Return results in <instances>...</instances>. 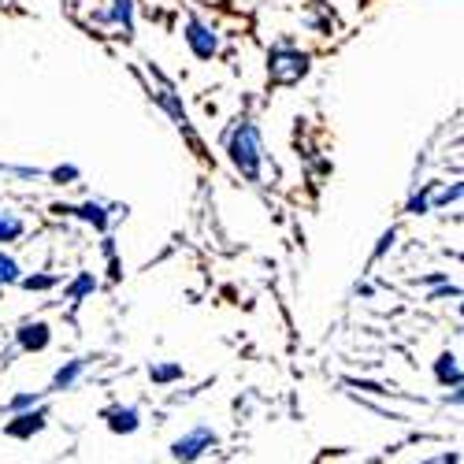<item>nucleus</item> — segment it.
Segmentation results:
<instances>
[{
  "mask_svg": "<svg viewBox=\"0 0 464 464\" xmlns=\"http://www.w3.org/2000/svg\"><path fill=\"white\" fill-rule=\"evenodd\" d=\"M227 152H230V164L238 168L242 179H249V182L264 179V138H260V127L253 120L235 123V130L227 134Z\"/></svg>",
  "mask_w": 464,
  "mask_h": 464,
  "instance_id": "obj_1",
  "label": "nucleus"
},
{
  "mask_svg": "<svg viewBox=\"0 0 464 464\" xmlns=\"http://www.w3.org/2000/svg\"><path fill=\"white\" fill-rule=\"evenodd\" d=\"M313 60L308 53H301L297 45H272L267 49V79L276 86H297L301 79H308Z\"/></svg>",
  "mask_w": 464,
  "mask_h": 464,
  "instance_id": "obj_2",
  "label": "nucleus"
},
{
  "mask_svg": "<svg viewBox=\"0 0 464 464\" xmlns=\"http://www.w3.org/2000/svg\"><path fill=\"white\" fill-rule=\"evenodd\" d=\"M45 428H49V412H45L42 401H37V405H30V409L12 412V420L5 423V435H8V439H19V442H30L34 435H42Z\"/></svg>",
  "mask_w": 464,
  "mask_h": 464,
  "instance_id": "obj_3",
  "label": "nucleus"
},
{
  "mask_svg": "<svg viewBox=\"0 0 464 464\" xmlns=\"http://www.w3.org/2000/svg\"><path fill=\"white\" fill-rule=\"evenodd\" d=\"M216 446H219V435L212 428H193L171 442V460H201Z\"/></svg>",
  "mask_w": 464,
  "mask_h": 464,
  "instance_id": "obj_4",
  "label": "nucleus"
},
{
  "mask_svg": "<svg viewBox=\"0 0 464 464\" xmlns=\"http://www.w3.org/2000/svg\"><path fill=\"white\" fill-rule=\"evenodd\" d=\"M186 45H189V53L198 56V60H216L219 56V34L205 19L189 15L186 19Z\"/></svg>",
  "mask_w": 464,
  "mask_h": 464,
  "instance_id": "obj_5",
  "label": "nucleus"
},
{
  "mask_svg": "<svg viewBox=\"0 0 464 464\" xmlns=\"http://www.w3.org/2000/svg\"><path fill=\"white\" fill-rule=\"evenodd\" d=\"M15 345H19L23 353H45L49 345H53V327L45 320H26L15 331Z\"/></svg>",
  "mask_w": 464,
  "mask_h": 464,
  "instance_id": "obj_6",
  "label": "nucleus"
},
{
  "mask_svg": "<svg viewBox=\"0 0 464 464\" xmlns=\"http://www.w3.org/2000/svg\"><path fill=\"white\" fill-rule=\"evenodd\" d=\"M56 212H67V216H74V219H82V223L97 227L101 235H104L108 223H111V212H108L101 201H86V205H56Z\"/></svg>",
  "mask_w": 464,
  "mask_h": 464,
  "instance_id": "obj_7",
  "label": "nucleus"
},
{
  "mask_svg": "<svg viewBox=\"0 0 464 464\" xmlns=\"http://www.w3.org/2000/svg\"><path fill=\"white\" fill-rule=\"evenodd\" d=\"M104 420H108V431H111V435H134V431L141 428L138 405H115V409L104 412Z\"/></svg>",
  "mask_w": 464,
  "mask_h": 464,
  "instance_id": "obj_8",
  "label": "nucleus"
},
{
  "mask_svg": "<svg viewBox=\"0 0 464 464\" xmlns=\"http://www.w3.org/2000/svg\"><path fill=\"white\" fill-rule=\"evenodd\" d=\"M90 368V361L86 357H74V361H67V364H60L56 372H53V382H49V391L53 394H63V391H74V382L82 379V372Z\"/></svg>",
  "mask_w": 464,
  "mask_h": 464,
  "instance_id": "obj_9",
  "label": "nucleus"
},
{
  "mask_svg": "<svg viewBox=\"0 0 464 464\" xmlns=\"http://www.w3.org/2000/svg\"><path fill=\"white\" fill-rule=\"evenodd\" d=\"M435 379H439V386H446V391H453V386H460L464 382V375H460V357L457 353H439V361H435Z\"/></svg>",
  "mask_w": 464,
  "mask_h": 464,
  "instance_id": "obj_10",
  "label": "nucleus"
},
{
  "mask_svg": "<svg viewBox=\"0 0 464 464\" xmlns=\"http://www.w3.org/2000/svg\"><path fill=\"white\" fill-rule=\"evenodd\" d=\"M93 290H97V276H93V272H79V276L67 283V301H71V304H82Z\"/></svg>",
  "mask_w": 464,
  "mask_h": 464,
  "instance_id": "obj_11",
  "label": "nucleus"
},
{
  "mask_svg": "<svg viewBox=\"0 0 464 464\" xmlns=\"http://www.w3.org/2000/svg\"><path fill=\"white\" fill-rule=\"evenodd\" d=\"M26 235V219L19 212H0V242H19Z\"/></svg>",
  "mask_w": 464,
  "mask_h": 464,
  "instance_id": "obj_12",
  "label": "nucleus"
},
{
  "mask_svg": "<svg viewBox=\"0 0 464 464\" xmlns=\"http://www.w3.org/2000/svg\"><path fill=\"white\" fill-rule=\"evenodd\" d=\"M186 375V368L182 364H175V361H164V364H149V379L157 382V386H171V382H179Z\"/></svg>",
  "mask_w": 464,
  "mask_h": 464,
  "instance_id": "obj_13",
  "label": "nucleus"
},
{
  "mask_svg": "<svg viewBox=\"0 0 464 464\" xmlns=\"http://www.w3.org/2000/svg\"><path fill=\"white\" fill-rule=\"evenodd\" d=\"M431 186H435V182H423V189L409 198V205H405L409 216H428V212H431Z\"/></svg>",
  "mask_w": 464,
  "mask_h": 464,
  "instance_id": "obj_14",
  "label": "nucleus"
},
{
  "mask_svg": "<svg viewBox=\"0 0 464 464\" xmlns=\"http://www.w3.org/2000/svg\"><path fill=\"white\" fill-rule=\"evenodd\" d=\"M19 276H23L19 260H15V256H8L5 249H0V286H15V283H19Z\"/></svg>",
  "mask_w": 464,
  "mask_h": 464,
  "instance_id": "obj_15",
  "label": "nucleus"
},
{
  "mask_svg": "<svg viewBox=\"0 0 464 464\" xmlns=\"http://www.w3.org/2000/svg\"><path fill=\"white\" fill-rule=\"evenodd\" d=\"M19 286L23 290H37V294H42V290H53V286H60V276H19Z\"/></svg>",
  "mask_w": 464,
  "mask_h": 464,
  "instance_id": "obj_16",
  "label": "nucleus"
},
{
  "mask_svg": "<svg viewBox=\"0 0 464 464\" xmlns=\"http://www.w3.org/2000/svg\"><path fill=\"white\" fill-rule=\"evenodd\" d=\"M394 242H398V230H394V227H391V230H382L379 242H375V249H372V260H382L386 253L394 249Z\"/></svg>",
  "mask_w": 464,
  "mask_h": 464,
  "instance_id": "obj_17",
  "label": "nucleus"
},
{
  "mask_svg": "<svg viewBox=\"0 0 464 464\" xmlns=\"http://www.w3.org/2000/svg\"><path fill=\"white\" fill-rule=\"evenodd\" d=\"M37 401H42V394H37V391H23V394H15L5 409H8V412H19V409H30V405H37Z\"/></svg>",
  "mask_w": 464,
  "mask_h": 464,
  "instance_id": "obj_18",
  "label": "nucleus"
},
{
  "mask_svg": "<svg viewBox=\"0 0 464 464\" xmlns=\"http://www.w3.org/2000/svg\"><path fill=\"white\" fill-rule=\"evenodd\" d=\"M53 179H56L60 186H67V182H74V179H79V168H74V164H63V168H53Z\"/></svg>",
  "mask_w": 464,
  "mask_h": 464,
  "instance_id": "obj_19",
  "label": "nucleus"
},
{
  "mask_svg": "<svg viewBox=\"0 0 464 464\" xmlns=\"http://www.w3.org/2000/svg\"><path fill=\"white\" fill-rule=\"evenodd\" d=\"M446 297H453V301H457V297H460V286H450V283H442V286H439V290H435L428 301H446Z\"/></svg>",
  "mask_w": 464,
  "mask_h": 464,
  "instance_id": "obj_20",
  "label": "nucleus"
},
{
  "mask_svg": "<svg viewBox=\"0 0 464 464\" xmlns=\"http://www.w3.org/2000/svg\"><path fill=\"white\" fill-rule=\"evenodd\" d=\"M0 5H5V0H0Z\"/></svg>",
  "mask_w": 464,
  "mask_h": 464,
  "instance_id": "obj_21",
  "label": "nucleus"
}]
</instances>
